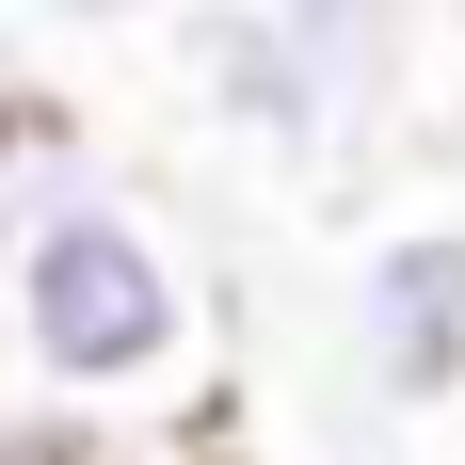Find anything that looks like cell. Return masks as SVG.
Listing matches in <instances>:
<instances>
[{"mask_svg": "<svg viewBox=\"0 0 465 465\" xmlns=\"http://www.w3.org/2000/svg\"><path fill=\"white\" fill-rule=\"evenodd\" d=\"M193 370H209V289H193L177 225L113 161L48 177L0 241V385L81 418L113 465H225L209 433H177Z\"/></svg>", "mask_w": 465, "mask_h": 465, "instance_id": "cell-1", "label": "cell"}, {"mask_svg": "<svg viewBox=\"0 0 465 465\" xmlns=\"http://www.w3.org/2000/svg\"><path fill=\"white\" fill-rule=\"evenodd\" d=\"M353 370L385 418L465 401V209H418L353 257Z\"/></svg>", "mask_w": 465, "mask_h": 465, "instance_id": "cell-2", "label": "cell"}, {"mask_svg": "<svg viewBox=\"0 0 465 465\" xmlns=\"http://www.w3.org/2000/svg\"><path fill=\"white\" fill-rule=\"evenodd\" d=\"M177 81H193V113H209L225 144H257V161H337L322 81L289 64V33L257 16V0H177Z\"/></svg>", "mask_w": 465, "mask_h": 465, "instance_id": "cell-3", "label": "cell"}, {"mask_svg": "<svg viewBox=\"0 0 465 465\" xmlns=\"http://www.w3.org/2000/svg\"><path fill=\"white\" fill-rule=\"evenodd\" d=\"M289 33V64L322 81V113H337V144L370 129L385 96H401V64H418V0H257Z\"/></svg>", "mask_w": 465, "mask_h": 465, "instance_id": "cell-4", "label": "cell"}, {"mask_svg": "<svg viewBox=\"0 0 465 465\" xmlns=\"http://www.w3.org/2000/svg\"><path fill=\"white\" fill-rule=\"evenodd\" d=\"M81 161H96V129L64 96H16V129H0V241H16V209H33L48 177H81Z\"/></svg>", "mask_w": 465, "mask_h": 465, "instance_id": "cell-5", "label": "cell"}, {"mask_svg": "<svg viewBox=\"0 0 465 465\" xmlns=\"http://www.w3.org/2000/svg\"><path fill=\"white\" fill-rule=\"evenodd\" d=\"M0 465H113V450H96L81 418H48L33 385H0Z\"/></svg>", "mask_w": 465, "mask_h": 465, "instance_id": "cell-6", "label": "cell"}, {"mask_svg": "<svg viewBox=\"0 0 465 465\" xmlns=\"http://www.w3.org/2000/svg\"><path fill=\"white\" fill-rule=\"evenodd\" d=\"M48 16H81V33H129V16H161V0H48Z\"/></svg>", "mask_w": 465, "mask_h": 465, "instance_id": "cell-7", "label": "cell"}, {"mask_svg": "<svg viewBox=\"0 0 465 465\" xmlns=\"http://www.w3.org/2000/svg\"><path fill=\"white\" fill-rule=\"evenodd\" d=\"M16 96H33V64H16V33H0V129H16Z\"/></svg>", "mask_w": 465, "mask_h": 465, "instance_id": "cell-8", "label": "cell"}, {"mask_svg": "<svg viewBox=\"0 0 465 465\" xmlns=\"http://www.w3.org/2000/svg\"><path fill=\"white\" fill-rule=\"evenodd\" d=\"M353 465H401V450H353Z\"/></svg>", "mask_w": 465, "mask_h": 465, "instance_id": "cell-9", "label": "cell"}]
</instances>
